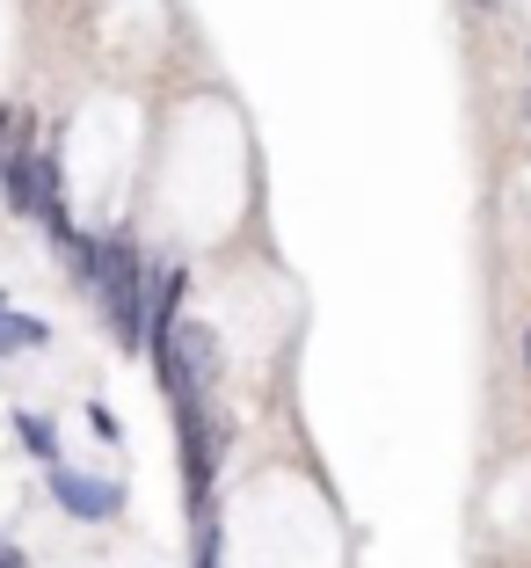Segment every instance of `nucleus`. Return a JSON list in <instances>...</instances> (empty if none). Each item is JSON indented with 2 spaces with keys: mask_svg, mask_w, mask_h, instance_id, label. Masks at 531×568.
<instances>
[{
  "mask_svg": "<svg viewBox=\"0 0 531 568\" xmlns=\"http://www.w3.org/2000/svg\"><path fill=\"white\" fill-rule=\"evenodd\" d=\"M67 255H73V270H81V284L102 300L116 343L139 351V343H146V263H139L132 234H81Z\"/></svg>",
  "mask_w": 531,
  "mask_h": 568,
  "instance_id": "f257e3e1",
  "label": "nucleus"
},
{
  "mask_svg": "<svg viewBox=\"0 0 531 568\" xmlns=\"http://www.w3.org/2000/svg\"><path fill=\"white\" fill-rule=\"evenodd\" d=\"M153 357H161V386H167V402H175V416H190V408L212 402V386H218V335L204 328V321H175V335L153 343Z\"/></svg>",
  "mask_w": 531,
  "mask_h": 568,
  "instance_id": "f03ea898",
  "label": "nucleus"
},
{
  "mask_svg": "<svg viewBox=\"0 0 531 568\" xmlns=\"http://www.w3.org/2000/svg\"><path fill=\"white\" fill-rule=\"evenodd\" d=\"M51 503H59L67 518H81V525H102V518L124 510V488L95 481V474H73V467H51Z\"/></svg>",
  "mask_w": 531,
  "mask_h": 568,
  "instance_id": "7ed1b4c3",
  "label": "nucleus"
},
{
  "mask_svg": "<svg viewBox=\"0 0 531 568\" xmlns=\"http://www.w3.org/2000/svg\"><path fill=\"white\" fill-rule=\"evenodd\" d=\"M183 292H190L183 263L146 270V343H167V335H175V321H183Z\"/></svg>",
  "mask_w": 531,
  "mask_h": 568,
  "instance_id": "20e7f679",
  "label": "nucleus"
},
{
  "mask_svg": "<svg viewBox=\"0 0 531 568\" xmlns=\"http://www.w3.org/2000/svg\"><path fill=\"white\" fill-rule=\"evenodd\" d=\"M51 343V328L37 314H16V306L0 300V357H16V351H44Z\"/></svg>",
  "mask_w": 531,
  "mask_h": 568,
  "instance_id": "39448f33",
  "label": "nucleus"
},
{
  "mask_svg": "<svg viewBox=\"0 0 531 568\" xmlns=\"http://www.w3.org/2000/svg\"><path fill=\"white\" fill-rule=\"evenodd\" d=\"M16 437H22V452L44 459V467H59V430H51V416H16Z\"/></svg>",
  "mask_w": 531,
  "mask_h": 568,
  "instance_id": "423d86ee",
  "label": "nucleus"
},
{
  "mask_svg": "<svg viewBox=\"0 0 531 568\" xmlns=\"http://www.w3.org/2000/svg\"><path fill=\"white\" fill-rule=\"evenodd\" d=\"M88 430H95V437H116V416H110V408L95 402V408H88Z\"/></svg>",
  "mask_w": 531,
  "mask_h": 568,
  "instance_id": "0eeeda50",
  "label": "nucleus"
},
{
  "mask_svg": "<svg viewBox=\"0 0 531 568\" xmlns=\"http://www.w3.org/2000/svg\"><path fill=\"white\" fill-rule=\"evenodd\" d=\"M0 568H30V561H22V554L8 547V539H0Z\"/></svg>",
  "mask_w": 531,
  "mask_h": 568,
  "instance_id": "6e6552de",
  "label": "nucleus"
},
{
  "mask_svg": "<svg viewBox=\"0 0 531 568\" xmlns=\"http://www.w3.org/2000/svg\"><path fill=\"white\" fill-rule=\"evenodd\" d=\"M524 372H531V328H524Z\"/></svg>",
  "mask_w": 531,
  "mask_h": 568,
  "instance_id": "1a4fd4ad",
  "label": "nucleus"
}]
</instances>
